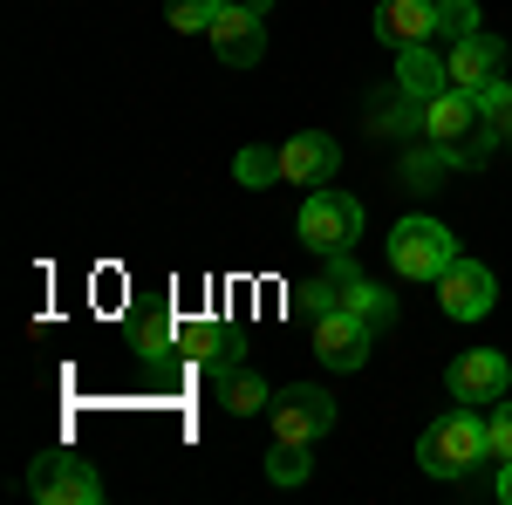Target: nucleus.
<instances>
[{"label": "nucleus", "instance_id": "9d476101", "mask_svg": "<svg viewBox=\"0 0 512 505\" xmlns=\"http://www.w3.org/2000/svg\"><path fill=\"white\" fill-rule=\"evenodd\" d=\"M437 301H444L451 321H485L492 301H499V280H492V267H478V260L458 253V260L444 267V280H437Z\"/></svg>", "mask_w": 512, "mask_h": 505}, {"label": "nucleus", "instance_id": "7ed1b4c3", "mask_svg": "<svg viewBox=\"0 0 512 505\" xmlns=\"http://www.w3.org/2000/svg\"><path fill=\"white\" fill-rule=\"evenodd\" d=\"M294 233H301V246L308 253H349L355 239H362V205H355L349 192H335V185H315L308 192V205H301V219H294Z\"/></svg>", "mask_w": 512, "mask_h": 505}, {"label": "nucleus", "instance_id": "20e7f679", "mask_svg": "<svg viewBox=\"0 0 512 505\" xmlns=\"http://www.w3.org/2000/svg\"><path fill=\"white\" fill-rule=\"evenodd\" d=\"M383 246H390V267L403 280H431V287L458 260V239H451V226H437V219H396Z\"/></svg>", "mask_w": 512, "mask_h": 505}, {"label": "nucleus", "instance_id": "6e6552de", "mask_svg": "<svg viewBox=\"0 0 512 505\" xmlns=\"http://www.w3.org/2000/svg\"><path fill=\"white\" fill-rule=\"evenodd\" d=\"M369 349H376V328L362 321V314H349V308H328V314H315V355L328 362V369H362L369 362Z\"/></svg>", "mask_w": 512, "mask_h": 505}, {"label": "nucleus", "instance_id": "4be33fe9", "mask_svg": "<svg viewBox=\"0 0 512 505\" xmlns=\"http://www.w3.org/2000/svg\"><path fill=\"white\" fill-rule=\"evenodd\" d=\"M444 164H451V151H444V144H431V151H417L410 164H403V178H410L417 192H431V185H437V171H444Z\"/></svg>", "mask_w": 512, "mask_h": 505}, {"label": "nucleus", "instance_id": "412c9836", "mask_svg": "<svg viewBox=\"0 0 512 505\" xmlns=\"http://www.w3.org/2000/svg\"><path fill=\"white\" fill-rule=\"evenodd\" d=\"M472 28H478V7H472V0H437V35H444V41L472 35Z\"/></svg>", "mask_w": 512, "mask_h": 505}, {"label": "nucleus", "instance_id": "f8f14e48", "mask_svg": "<svg viewBox=\"0 0 512 505\" xmlns=\"http://www.w3.org/2000/svg\"><path fill=\"white\" fill-rule=\"evenodd\" d=\"M506 55H512V48L499 35L472 28V35L451 41V55H444V62H451V82H458V89H492V82H499V69H506Z\"/></svg>", "mask_w": 512, "mask_h": 505}, {"label": "nucleus", "instance_id": "2eb2a0df", "mask_svg": "<svg viewBox=\"0 0 512 505\" xmlns=\"http://www.w3.org/2000/svg\"><path fill=\"white\" fill-rule=\"evenodd\" d=\"M219 403H226V410H233V417H260V410H267V403H274V389L260 383V376H253V369H219Z\"/></svg>", "mask_w": 512, "mask_h": 505}, {"label": "nucleus", "instance_id": "423d86ee", "mask_svg": "<svg viewBox=\"0 0 512 505\" xmlns=\"http://www.w3.org/2000/svg\"><path fill=\"white\" fill-rule=\"evenodd\" d=\"M28 492H35L41 505H96L103 499V478H96V465L76 458V451H41L35 465H28Z\"/></svg>", "mask_w": 512, "mask_h": 505}, {"label": "nucleus", "instance_id": "dca6fc26", "mask_svg": "<svg viewBox=\"0 0 512 505\" xmlns=\"http://www.w3.org/2000/svg\"><path fill=\"white\" fill-rule=\"evenodd\" d=\"M130 349H137V355H151V362L178 355V321H171V314H144V321L130 328Z\"/></svg>", "mask_w": 512, "mask_h": 505}, {"label": "nucleus", "instance_id": "b1692460", "mask_svg": "<svg viewBox=\"0 0 512 505\" xmlns=\"http://www.w3.org/2000/svg\"><path fill=\"white\" fill-rule=\"evenodd\" d=\"M492 492H499V505H512V458L499 465V485H492Z\"/></svg>", "mask_w": 512, "mask_h": 505}, {"label": "nucleus", "instance_id": "39448f33", "mask_svg": "<svg viewBox=\"0 0 512 505\" xmlns=\"http://www.w3.org/2000/svg\"><path fill=\"white\" fill-rule=\"evenodd\" d=\"M267 424H274L280 444H315L335 430V396L315 383H287L274 389V403H267Z\"/></svg>", "mask_w": 512, "mask_h": 505}, {"label": "nucleus", "instance_id": "f257e3e1", "mask_svg": "<svg viewBox=\"0 0 512 505\" xmlns=\"http://www.w3.org/2000/svg\"><path fill=\"white\" fill-rule=\"evenodd\" d=\"M294 308L308 314V321L328 314V308H349V314H362L376 335H390V328H396V294H383L369 273H355L349 253H328V273H315V280L301 287V301H294Z\"/></svg>", "mask_w": 512, "mask_h": 505}, {"label": "nucleus", "instance_id": "f3484780", "mask_svg": "<svg viewBox=\"0 0 512 505\" xmlns=\"http://www.w3.org/2000/svg\"><path fill=\"white\" fill-rule=\"evenodd\" d=\"M239 185H253V192H267V185H280V151H267V144H246V151L233 157Z\"/></svg>", "mask_w": 512, "mask_h": 505}, {"label": "nucleus", "instance_id": "6ab92c4d", "mask_svg": "<svg viewBox=\"0 0 512 505\" xmlns=\"http://www.w3.org/2000/svg\"><path fill=\"white\" fill-rule=\"evenodd\" d=\"M164 21H171L178 35H212V21H219V0H171V7H164Z\"/></svg>", "mask_w": 512, "mask_h": 505}, {"label": "nucleus", "instance_id": "5701e85b", "mask_svg": "<svg viewBox=\"0 0 512 505\" xmlns=\"http://www.w3.org/2000/svg\"><path fill=\"white\" fill-rule=\"evenodd\" d=\"M485 437H492V458L506 465V458H512V403H506V396L492 403V417H485Z\"/></svg>", "mask_w": 512, "mask_h": 505}, {"label": "nucleus", "instance_id": "1a4fd4ad", "mask_svg": "<svg viewBox=\"0 0 512 505\" xmlns=\"http://www.w3.org/2000/svg\"><path fill=\"white\" fill-rule=\"evenodd\" d=\"M444 383H451V403H499L512 389V362L499 349H465L451 369H444Z\"/></svg>", "mask_w": 512, "mask_h": 505}, {"label": "nucleus", "instance_id": "ddd939ff", "mask_svg": "<svg viewBox=\"0 0 512 505\" xmlns=\"http://www.w3.org/2000/svg\"><path fill=\"white\" fill-rule=\"evenodd\" d=\"M396 89L410 96V103H431L451 89V62L437 55L431 41H417V48H396Z\"/></svg>", "mask_w": 512, "mask_h": 505}, {"label": "nucleus", "instance_id": "f03ea898", "mask_svg": "<svg viewBox=\"0 0 512 505\" xmlns=\"http://www.w3.org/2000/svg\"><path fill=\"white\" fill-rule=\"evenodd\" d=\"M478 458H492V437H485V417H478L472 403L431 417L424 437H417V465L431 471V478H465V471H478Z\"/></svg>", "mask_w": 512, "mask_h": 505}, {"label": "nucleus", "instance_id": "9b49d317", "mask_svg": "<svg viewBox=\"0 0 512 505\" xmlns=\"http://www.w3.org/2000/svg\"><path fill=\"white\" fill-rule=\"evenodd\" d=\"M342 171V144L335 137H321V130H301V137H287L280 144V185H328Z\"/></svg>", "mask_w": 512, "mask_h": 505}, {"label": "nucleus", "instance_id": "4468645a", "mask_svg": "<svg viewBox=\"0 0 512 505\" xmlns=\"http://www.w3.org/2000/svg\"><path fill=\"white\" fill-rule=\"evenodd\" d=\"M437 35V0H383L376 7V41L390 48H417Z\"/></svg>", "mask_w": 512, "mask_h": 505}, {"label": "nucleus", "instance_id": "0eeeda50", "mask_svg": "<svg viewBox=\"0 0 512 505\" xmlns=\"http://www.w3.org/2000/svg\"><path fill=\"white\" fill-rule=\"evenodd\" d=\"M205 41H212V55L226 69H260V55H267V14L246 7V0H219V21H212Z\"/></svg>", "mask_w": 512, "mask_h": 505}, {"label": "nucleus", "instance_id": "a211bd4d", "mask_svg": "<svg viewBox=\"0 0 512 505\" xmlns=\"http://www.w3.org/2000/svg\"><path fill=\"white\" fill-rule=\"evenodd\" d=\"M478 110H485L492 144H512V82H506V76L492 82V89H478Z\"/></svg>", "mask_w": 512, "mask_h": 505}, {"label": "nucleus", "instance_id": "aec40b11", "mask_svg": "<svg viewBox=\"0 0 512 505\" xmlns=\"http://www.w3.org/2000/svg\"><path fill=\"white\" fill-rule=\"evenodd\" d=\"M267 471H274V485H301V478H308V444H280V437H274Z\"/></svg>", "mask_w": 512, "mask_h": 505}]
</instances>
